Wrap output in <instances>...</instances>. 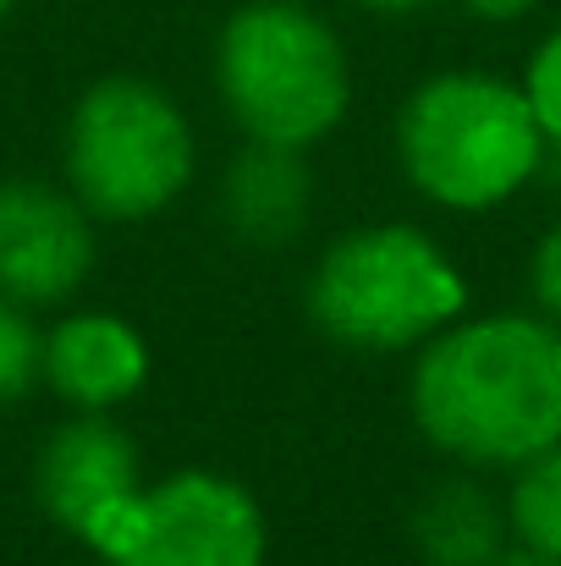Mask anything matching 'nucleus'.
<instances>
[{"label":"nucleus","instance_id":"0eeeda50","mask_svg":"<svg viewBox=\"0 0 561 566\" xmlns=\"http://www.w3.org/2000/svg\"><path fill=\"white\" fill-rule=\"evenodd\" d=\"M94 270V214L72 188L0 182V292L22 308L66 303Z\"/></svg>","mask_w":561,"mask_h":566},{"label":"nucleus","instance_id":"1a4fd4ad","mask_svg":"<svg viewBox=\"0 0 561 566\" xmlns=\"http://www.w3.org/2000/svg\"><path fill=\"white\" fill-rule=\"evenodd\" d=\"M39 379L77 412H111L149 379V347L122 314H66L39 353Z\"/></svg>","mask_w":561,"mask_h":566},{"label":"nucleus","instance_id":"6ab92c4d","mask_svg":"<svg viewBox=\"0 0 561 566\" xmlns=\"http://www.w3.org/2000/svg\"><path fill=\"white\" fill-rule=\"evenodd\" d=\"M540 177L561 188V138H546V160H540Z\"/></svg>","mask_w":561,"mask_h":566},{"label":"nucleus","instance_id":"f03ea898","mask_svg":"<svg viewBox=\"0 0 561 566\" xmlns=\"http://www.w3.org/2000/svg\"><path fill=\"white\" fill-rule=\"evenodd\" d=\"M396 160L429 203L485 214L540 177L546 127L523 83L496 72H435L396 116Z\"/></svg>","mask_w":561,"mask_h":566},{"label":"nucleus","instance_id":"2eb2a0df","mask_svg":"<svg viewBox=\"0 0 561 566\" xmlns=\"http://www.w3.org/2000/svg\"><path fill=\"white\" fill-rule=\"evenodd\" d=\"M529 286H534L540 314L561 325V214L546 226V237L534 242V259H529Z\"/></svg>","mask_w":561,"mask_h":566},{"label":"nucleus","instance_id":"dca6fc26","mask_svg":"<svg viewBox=\"0 0 561 566\" xmlns=\"http://www.w3.org/2000/svg\"><path fill=\"white\" fill-rule=\"evenodd\" d=\"M474 22H490V28H507V22H523L540 0H457Z\"/></svg>","mask_w":561,"mask_h":566},{"label":"nucleus","instance_id":"9d476101","mask_svg":"<svg viewBox=\"0 0 561 566\" xmlns=\"http://www.w3.org/2000/svg\"><path fill=\"white\" fill-rule=\"evenodd\" d=\"M314 203V177L303 166V149L253 144L226 166L220 182V214L248 248H287Z\"/></svg>","mask_w":561,"mask_h":566},{"label":"nucleus","instance_id":"9b49d317","mask_svg":"<svg viewBox=\"0 0 561 566\" xmlns=\"http://www.w3.org/2000/svg\"><path fill=\"white\" fill-rule=\"evenodd\" d=\"M507 506L474 479L435 484L413 512V545L429 566H490L507 551Z\"/></svg>","mask_w":561,"mask_h":566},{"label":"nucleus","instance_id":"ddd939ff","mask_svg":"<svg viewBox=\"0 0 561 566\" xmlns=\"http://www.w3.org/2000/svg\"><path fill=\"white\" fill-rule=\"evenodd\" d=\"M39 353H44V336L33 331L28 308L0 292V407H11V401H22L33 390Z\"/></svg>","mask_w":561,"mask_h":566},{"label":"nucleus","instance_id":"20e7f679","mask_svg":"<svg viewBox=\"0 0 561 566\" xmlns=\"http://www.w3.org/2000/svg\"><path fill=\"white\" fill-rule=\"evenodd\" d=\"M468 281L418 226L385 220L336 237L309 275L314 325L353 353H407L463 319Z\"/></svg>","mask_w":561,"mask_h":566},{"label":"nucleus","instance_id":"f3484780","mask_svg":"<svg viewBox=\"0 0 561 566\" xmlns=\"http://www.w3.org/2000/svg\"><path fill=\"white\" fill-rule=\"evenodd\" d=\"M353 6L380 11V17H407V11H424V6H435V0H353Z\"/></svg>","mask_w":561,"mask_h":566},{"label":"nucleus","instance_id":"7ed1b4c3","mask_svg":"<svg viewBox=\"0 0 561 566\" xmlns=\"http://www.w3.org/2000/svg\"><path fill=\"white\" fill-rule=\"evenodd\" d=\"M215 83L253 144L314 149L353 105L342 33L303 0H248L215 39Z\"/></svg>","mask_w":561,"mask_h":566},{"label":"nucleus","instance_id":"6e6552de","mask_svg":"<svg viewBox=\"0 0 561 566\" xmlns=\"http://www.w3.org/2000/svg\"><path fill=\"white\" fill-rule=\"evenodd\" d=\"M138 490H144V457L111 412H77L39 446L33 495H39L44 517L83 545Z\"/></svg>","mask_w":561,"mask_h":566},{"label":"nucleus","instance_id":"a211bd4d","mask_svg":"<svg viewBox=\"0 0 561 566\" xmlns=\"http://www.w3.org/2000/svg\"><path fill=\"white\" fill-rule=\"evenodd\" d=\"M490 566H561L551 562V556H540V551H523V545H512V551H501Z\"/></svg>","mask_w":561,"mask_h":566},{"label":"nucleus","instance_id":"39448f33","mask_svg":"<svg viewBox=\"0 0 561 566\" xmlns=\"http://www.w3.org/2000/svg\"><path fill=\"white\" fill-rule=\"evenodd\" d=\"M193 127L149 77H100L66 116V182L100 220H149L193 182Z\"/></svg>","mask_w":561,"mask_h":566},{"label":"nucleus","instance_id":"aec40b11","mask_svg":"<svg viewBox=\"0 0 561 566\" xmlns=\"http://www.w3.org/2000/svg\"><path fill=\"white\" fill-rule=\"evenodd\" d=\"M11 6H17V0H0V22H6V17H11Z\"/></svg>","mask_w":561,"mask_h":566},{"label":"nucleus","instance_id":"f8f14e48","mask_svg":"<svg viewBox=\"0 0 561 566\" xmlns=\"http://www.w3.org/2000/svg\"><path fill=\"white\" fill-rule=\"evenodd\" d=\"M507 523L523 551L561 562V440L546 446L540 457L518 462V479L507 495Z\"/></svg>","mask_w":561,"mask_h":566},{"label":"nucleus","instance_id":"423d86ee","mask_svg":"<svg viewBox=\"0 0 561 566\" xmlns=\"http://www.w3.org/2000/svg\"><path fill=\"white\" fill-rule=\"evenodd\" d=\"M89 551L111 566H264L270 534L248 484L183 468L111 512Z\"/></svg>","mask_w":561,"mask_h":566},{"label":"nucleus","instance_id":"4468645a","mask_svg":"<svg viewBox=\"0 0 561 566\" xmlns=\"http://www.w3.org/2000/svg\"><path fill=\"white\" fill-rule=\"evenodd\" d=\"M523 94H529V105H534L546 138H561V28H551V33L534 44V55H529V66H523Z\"/></svg>","mask_w":561,"mask_h":566},{"label":"nucleus","instance_id":"f257e3e1","mask_svg":"<svg viewBox=\"0 0 561 566\" xmlns=\"http://www.w3.org/2000/svg\"><path fill=\"white\" fill-rule=\"evenodd\" d=\"M418 434L463 468H518L561 440V325L479 314L435 331L413 364Z\"/></svg>","mask_w":561,"mask_h":566}]
</instances>
